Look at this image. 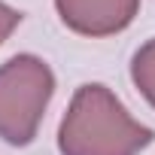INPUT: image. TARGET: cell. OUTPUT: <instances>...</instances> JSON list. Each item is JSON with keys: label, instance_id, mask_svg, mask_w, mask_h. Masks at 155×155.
<instances>
[{"label": "cell", "instance_id": "1", "mask_svg": "<svg viewBox=\"0 0 155 155\" xmlns=\"http://www.w3.org/2000/svg\"><path fill=\"white\" fill-rule=\"evenodd\" d=\"M152 140V128L131 119L122 101L97 82L73 94L58 131L61 155H137Z\"/></svg>", "mask_w": 155, "mask_h": 155}, {"label": "cell", "instance_id": "2", "mask_svg": "<svg viewBox=\"0 0 155 155\" xmlns=\"http://www.w3.org/2000/svg\"><path fill=\"white\" fill-rule=\"evenodd\" d=\"M55 94V76L37 55H15L0 67V137L28 146Z\"/></svg>", "mask_w": 155, "mask_h": 155}, {"label": "cell", "instance_id": "3", "mask_svg": "<svg viewBox=\"0 0 155 155\" xmlns=\"http://www.w3.org/2000/svg\"><path fill=\"white\" fill-rule=\"evenodd\" d=\"M55 6L70 31L82 37H110L134 21L140 0H55Z\"/></svg>", "mask_w": 155, "mask_h": 155}, {"label": "cell", "instance_id": "4", "mask_svg": "<svg viewBox=\"0 0 155 155\" xmlns=\"http://www.w3.org/2000/svg\"><path fill=\"white\" fill-rule=\"evenodd\" d=\"M131 79L140 88V94L155 107V40H149L146 46L137 49V55L131 61Z\"/></svg>", "mask_w": 155, "mask_h": 155}, {"label": "cell", "instance_id": "5", "mask_svg": "<svg viewBox=\"0 0 155 155\" xmlns=\"http://www.w3.org/2000/svg\"><path fill=\"white\" fill-rule=\"evenodd\" d=\"M18 21H21V12H18V9H12V6H6V3H0V43H3V40L18 28Z\"/></svg>", "mask_w": 155, "mask_h": 155}]
</instances>
